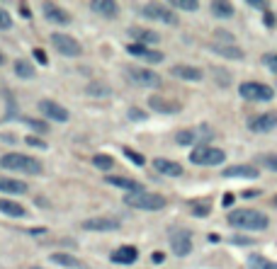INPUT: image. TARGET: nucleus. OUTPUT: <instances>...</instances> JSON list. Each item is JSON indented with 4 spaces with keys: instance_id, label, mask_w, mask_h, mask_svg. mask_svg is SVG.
<instances>
[{
    "instance_id": "nucleus-1",
    "label": "nucleus",
    "mask_w": 277,
    "mask_h": 269,
    "mask_svg": "<svg viewBox=\"0 0 277 269\" xmlns=\"http://www.w3.org/2000/svg\"><path fill=\"white\" fill-rule=\"evenodd\" d=\"M226 218L233 228H241V230H265L270 225V218L258 209H233Z\"/></svg>"
},
{
    "instance_id": "nucleus-2",
    "label": "nucleus",
    "mask_w": 277,
    "mask_h": 269,
    "mask_svg": "<svg viewBox=\"0 0 277 269\" xmlns=\"http://www.w3.org/2000/svg\"><path fill=\"white\" fill-rule=\"evenodd\" d=\"M0 165L5 170H15V172H22V175H39L42 172V162L37 158L24 156V153H5L0 158Z\"/></svg>"
},
{
    "instance_id": "nucleus-3",
    "label": "nucleus",
    "mask_w": 277,
    "mask_h": 269,
    "mask_svg": "<svg viewBox=\"0 0 277 269\" xmlns=\"http://www.w3.org/2000/svg\"><path fill=\"white\" fill-rule=\"evenodd\" d=\"M124 204L132 206V209H138V211H161L165 209V197L163 194H156V192H137V194H127L124 197Z\"/></svg>"
},
{
    "instance_id": "nucleus-4",
    "label": "nucleus",
    "mask_w": 277,
    "mask_h": 269,
    "mask_svg": "<svg viewBox=\"0 0 277 269\" xmlns=\"http://www.w3.org/2000/svg\"><path fill=\"white\" fill-rule=\"evenodd\" d=\"M238 95L248 102H270L275 97V90L265 83H255V80H248V83H241L238 85Z\"/></svg>"
},
{
    "instance_id": "nucleus-5",
    "label": "nucleus",
    "mask_w": 277,
    "mask_h": 269,
    "mask_svg": "<svg viewBox=\"0 0 277 269\" xmlns=\"http://www.w3.org/2000/svg\"><path fill=\"white\" fill-rule=\"evenodd\" d=\"M168 238H170V252L175 257H187L192 252V233L187 228H180V225L170 228Z\"/></svg>"
},
{
    "instance_id": "nucleus-6",
    "label": "nucleus",
    "mask_w": 277,
    "mask_h": 269,
    "mask_svg": "<svg viewBox=\"0 0 277 269\" xmlns=\"http://www.w3.org/2000/svg\"><path fill=\"white\" fill-rule=\"evenodd\" d=\"M224 160H226V153L214 146H197L190 153V162H195V165H221Z\"/></svg>"
},
{
    "instance_id": "nucleus-7",
    "label": "nucleus",
    "mask_w": 277,
    "mask_h": 269,
    "mask_svg": "<svg viewBox=\"0 0 277 269\" xmlns=\"http://www.w3.org/2000/svg\"><path fill=\"white\" fill-rule=\"evenodd\" d=\"M127 78L138 85V88H161V75L158 73H153V70H148V68H138V66H132L127 68Z\"/></svg>"
},
{
    "instance_id": "nucleus-8",
    "label": "nucleus",
    "mask_w": 277,
    "mask_h": 269,
    "mask_svg": "<svg viewBox=\"0 0 277 269\" xmlns=\"http://www.w3.org/2000/svg\"><path fill=\"white\" fill-rule=\"evenodd\" d=\"M51 46H54L59 54H64V56H73V58L83 54L80 42H75L70 34H61V32H54V34H51Z\"/></svg>"
},
{
    "instance_id": "nucleus-9",
    "label": "nucleus",
    "mask_w": 277,
    "mask_h": 269,
    "mask_svg": "<svg viewBox=\"0 0 277 269\" xmlns=\"http://www.w3.org/2000/svg\"><path fill=\"white\" fill-rule=\"evenodd\" d=\"M141 15L146 20H158L163 24H178V15L173 10H168L165 5H158V2H148L141 7Z\"/></svg>"
},
{
    "instance_id": "nucleus-10",
    "label": "nucleus",
    "mask_w": 277,
    "mask_h": 269,
    "mask_svg": "<svg viewBox=\"0 0 277 269\" xmlns=\"http://www.w3.org/2000/svg\"><path fill=\"white\" fill-rule=\"evenodd\" d=\"M248 129L253 131V134H270V131H275L277 129V112H263L253 116L251 121H248Z\"/></svg>"
},
{
    "instance_id": "nucleus-11",
    "label": "nucleus",
    "mask_w": 277,
    "mask_h": 269,
    "mask_svg": "<svg viewBox=\"0 0 277 269\" xmlns=\"http://www.w3.org/2000/svg\"><path fill=\"white\" fill-rule=\"evenodd\" d=\"M39 112L44 114L49 121H69L70 119V112L64 107V105H59V102H54V100H42L39 102Z\"/></svg>"
},
{
    "instance_id": "nucleus-12",
    "label": "nucleus",
    "mask_w": 277,
    "mask_h": 269,
    "mask_svg": "<svg viewBox=\"0 0 277 269\" xmlns=\"http://www.w3.org/2000/svg\"><path fill=\"white\" fill-rule=\"evenodd\" d=\"M83 228L85 230H95V233H110V230H119V221L110 218V216H95V218L83 221Z\"/></svg>"
},
{
    "instance_id": "nucleus-13",
    "label": "nucleus",
    "mask_w": 277,
    "mask_h": 269,
    "mask_svg": "<svg viewBox=\"0 0 277 269\" xmlns=\"http://www.w3.org/2000/svg\"><path fill=\"white\" fill-rule=\"evenodd\" d=\"M127 51H129L132 56H137V58L148 61V63H161V61H163V54H161V51H153V49H148V46H143V44H137V42L127 46Z\"/></svg>"
},
{
    "instance_id": "nucleus-14",
    "label": "nucleus",
    "mask_w": 277,
    "mask_h": 269,
    "mask_svg": "<svg viewBox=\"0 0 277 269\" xmlns=\"http://www.w3.org/2000/svg\"><path fill=\"white\" fill-rule=\"evenodd\" d=\"M260 175V170H255L253 165H231V167H226L224 172H221V177L226 179H255Z\"/></svg>"
},
{
    "instance_id": "nucleus-15",
    "label": "nucleus",
    "mask_w": 277,
    "mask_h": 269,
    "mask_svg": "<svg viewBox=\"0 0 277 269\" xmlns=\"http://www.w3.org/2000/svg\"><path fill=\"white\" fill-rule=\"evenodd\" d=\"M170 75L178 78V80H192V83H200L205 78V73L195 66H185V63H178V66L170 68Z\"/></svg>"
},
{
    "instance_id": "nucleus-16",
    "label": "nucleus",
    "mask_w": 277,
    "mask_h": 269,
    "mask_svg": "<svg viewBox=\"0 0 277 269\" xmlns=\"http://www.w3.org/2000/svg\"><path fill=\"white\" fill-rule=\"evenodd\" d=\"M148 107H151L153 112H161V114H178L180 112V105H178V102L165 100L161 95H151V97H148Z\"/></svg>"
},
{
    "instance_id": "nucleus-17",
    "label": "nucleus",
    "mask_w": 277,
    "mask_h": 269,
    "mask_svg": "<svg viewBox=\"0 0 277 269\" xmlns=\"http://www.w3.org/2000/svg\"><path fill=\"white\" fill-rule=\"evenodd\" d=\"M42 12H44V17L49 22H56V24H69L70 22V15L64 10V7H59L56 2H44V5H42Z\"/></svg>"
},
{
    "instance_id": "nucleus-18",
    "label": "nucleus",
    "mask_w": 277,
    "mask_h": 269,
    "mask_svg": "<svg viewBox=\"0 0 277 269\" xmlns=\"http://www.w3.org/2000/svg\"><path fill=\"white\" fill-rule=\"evenodd\" d=\"M107 184H112V187H119V189H127L129 194H137V192H143V184L137 182V179H129V177H119V175H107L105 177Z\"/></svg>"
},
{
    "instance_id": "nucleus-19",
    "label": "nucleus",
    "mask_w": 277,
    "mask_h": 269,
    "mask_svg": "<svg viewBox=\"0 0 277 269\" xmlns=\"http://www.w3.org/2000/svg\"><path fill=\"white\" fill-rule=\"evenodd\" d=\"M153 167H156L161 175H165V177H180V175H183V165L175 162V160L156 158V160H153Z\"/></svg>"
},
{
    "instance_id": "nucleus-20",
    "label": "nucleus",
    "mask_w": 277,
    "mask_h": 269,
    "mask_svg": "<svg viewBox=\"0 0 277 269\" xmlns=\"http://www.w3.org/2000/svg\"><path fill=\"white\" fill-rule=\"evenodd\" d=\"M138 260V250L134 245H122L112 252V262L117 265H134Z\"/></svg>"
},
{
    "instance_id": "nucleus-21",
    "label": "nucleus",
    "mask_w": 277,
    "mask_h": 269,
    "mask_svg": "<svg viewBox=\"0 0 277 269\" xmlns=\"http://www.w3.org/2000/svg\"><path fill=\"white\" fill-rule=\"evenodd\" d=\"M27 182L22 179H15V177H2L0 175V192L5 194H27Z\"/></svg>"
},
{
    "instance_id": "nucleus-22",
    "label": "nucleus",
    "mask_w": 277,
    "mask_h": 269,
    "mask_svg": "<svg viewBox=\"0 0 277 269\" xmlns=\"http://www.w3.org/2000/svg\"><path fill=\"white\" fill-rule=\"evenodd\" d=\"M90 10H92V12H97V15H102V17H117L119 5H117V2H112V0H92Z\"/></svg>"
},
{
    "instance_id": "nucleus-23",
    "label": "nucleus",
    "mask_w": 277,
    "mask_h": 269,
    "mask_svg": "<svg viewBox=\"0 0 277 269\" xmlns=\"http://www.w3.org/2000/svg\"><path fill=\"white\" fill-rule=\"evenodd\" d=\"M0 214H5V216H10V218H24V216H27V209L17 202L0 199Z\"/></svg>"
},
{
    "instance_id": "nucleus-24",
    "label": "nucleus",
    "mask_w": 277,
    "mask_h": 269,
    "mask_svg": "<svg viewBox=\"0 0 277 269\" xmlns=\"http://www.w3.org/2000/svg\"><path fill=\"white\" fill-rule=\"evenodd\" d=\"M129 34L137 39V44H143V46L146 44H158V39H161L156 32H151V29H141V27H132Z\"/></svg>"
},
{
    "instance_id": "nucleus-25",
    "label": "nucleus",
    "mask_w": 277,
    "mask_h": 269,
    "mask_svg": "<svg viewBox=\"0 0 277 269\" xmlns=\"http://www.w3.org/2000/svg\"><path fill=\"white\" fill-rule=\"evenodd\" d=\"M49 260L54 262V265H59V267H66V269H80L83 265L73 257V255H66V252H51L49 255Z\"/></svg>"
},
{
    "instance_id": "nucleus-26",
    "label": "nucleus",
    "mask_w": 277,
    "mask_h": 269,
    "mask_svg": "<svg viewBox=\"0 0 277 269\" xmlns=\"http://www.w3.org/2000/svg\"><path fill=\"white\" fill-rule=\"evenodd\" d=\"M211 51L219 54V56H224V58H231V61H241V58H243V51L233 44H214Z\"/></svg>"
},
{
    "instance_id": "nucleus-27",
    "label": "nucleus",
    "mask_w": 277,
    "mask_h": 269,
    "mask_svg": "<svg viewBox=\"0 0 277 269\" xmlns=\"http://www.w3.org/2000/svg\"><path fill=\"white\" fill-rule=\"evenodd\" d=\"M211 15H214V17H221V20L233 17V5H231V2L216 0V2H211Z\"/></svg>"
},
{
    "instance_id": "nucleus-28",
    "label": "nucleus",
    "mask_w": 277,
    "mask_h": 269,
    "mask_svg": "<svg viewBox=\"0 0 277 269\" xmlns=\"http://www.w3.org/2000/svg\"><path fill=\"white\" fill-rule=\"evenodd\" d=\"M15 75L22 78V80H29V78H34V66H32L29 61L17 58V61H15Z\"/></svg>"
},
{
    "instance_id": "nucleus-29",
    "label": "nucleus",
    "mask_w": 277,
    "mask_h": 269,
    "mask_svg": "<svg viewBox=\"0 0 277 269\" xmlns=\"http://www.w3.org/2000/svg\"><path fill=\"white\" fill-rule=\"evenodd\" d=\"M197 141H200V134L197 131H190V129H183V131L175 134V143H180V146H192Z\"/></svg>"
},
{
    "instance_id": "nucleus-30",
    "label": "nucleus",
    "mask_w": 277,
    "mask_h": 269,
    "mask_svg": "<svg viewBox=\"0 0 277 269\" xmlns=\"http://www.w3.org/2000/svg\"><path fill=\"white\" fill-rule=\"evenodd\" d=\"M92 165H95L97 170H105V172H107V170H112V167H115V160H112L110 156L97 153V156H92Z\"/></svg>"
},
{
    "instance_id": "nucleus-31",
    "label": "nucleus",
    "mask_w": 277,
    "mask_h": 269,
    "mask_svg": "<svg viewBox=\"0 0 277 269\" xmlns=\"http://www.w3.org/2000/svg\"><path fill=\"white\" fill-rule=\"evenodd\" d=\"M258 162H260L263 167H268V170L277 172V153H265V156L258 158Z\"/></svg>"
},
{
    "instance_id": "nucleus-32",
    "label": "nucleus",
    "mask_w": 277,
    "mask_h": 269,
    "mask_svg": "<svg viewBox=\"0 0 277 269\" xmlns=\"http://www.w3.org/2000/svg\"><path fill=\"white\" fill-rule=\"evenodd\" d=\"M173 7H180L185 12H195L200 7V2L197 0H173Z\"/></svg>"
},
{
    "instance_id": "nucleus-33",
    "label": "nucleus",
    "mask_w": 277,
    "mask_h": 269,
    "mask_svg": "<svg viewBox=\"0 0 277 269\" xmlns=\"http://www.w3.org/2000/svg\"><path fill=\"white\" fill-rule=\"evenodd\" d=\"M268 267V260L260 257V255H251L248 257V269H265Z\"/></svg>"
},
{
    "instance_id": "nucleus-34",
    "label": "nucleus",
    "mask_w": 277,
    "mask_h": 269,
    "mask_svg": "<svg viewBox=\"0 0 277 269\" xmlns=\"http://www.w3.org/2000/svg\"><path fill=\"white\" fill-rule=\"evenodd\" d=\"M122 151H124V158H127V160H132L134 165H143V162H146L143 156H138L137 151H132V148H122Z\"/></svg>"
},
{
    "instance_id": "nucleus-35",
    "label": "nucleus",
    "mask_w": 277,
    "mask_h": 269,
    "mask_svg": "<svg viewBox=\"0 0 277 269\" xmlns=\"http://www.w3.org/2000/svg\"><path fill=\"white\" fill-rule=\"evenodd\" d=\"M12 27V17L5 7H0V29H10Z\"/></svg>"
},
{
    "instance_id": "nucleus-36",
    "label": "nucleus",
    "mask_w": 277,
    "mask_h": 269,
    "mask_svg": "<svg viewBox=\"0 0 277 269\" xmlns=\"http://www.w3.org/2000/svg\"><path fill=\"white\" fill-rule=\"evenodd\" d=\"M263 63L277 75V54H265V56H263Z\"/></svg>"
},
{
    "instance_id": "nucleus-37",
    "label": "nucleus",
    "mask_w": 277,
    "mask_h": 269,
    "mask_svg": "<svg viewBox=\"0 0 277 269\" xmlns=\"http://www.w3.org/2000/svg\"><path fill=\"white\" fill-rule=\"evenodd\" d=\"M24 121H27L32 129L42 131V134H46V131H49V124H46V121H39V119H24Z\"/></svg>"
},
{
    "instance_id": "nucleus-38",
    "label": "nucleus",
    "mask_w": 277,
    "mask_h": 269,
    "mask_svg": "<svg viewBox=\"0 0 277 269\" xmlns=\"http://www.w3.org/2000/svg\"><path fill=\"white\" fill-rule=\"evenodd\" d=\"M107 92H110V90L105 88V85H90V88H88V95H95V97H105Z\"/></svg>"
},
{
    "instance_id": "nucleus-39",
    "label": "nucleus",
    "mask_w": 277,
    "mask_h": 269,
    "mask_svg": "<svg viewBox=\"0 0 277 269\" xmlns=\"http://www.w3.org/2000/svg\"><path fill=\"white\" fill-rule=\"evenodd\" d=\"M27 146H32V148H42V151H44V148H46V141L37 138V136H27Z\"/></svg>"
},
{
    "instance_id": "nucleus-40",
    "label": "nucleus",
    "mask_w": 277,
    "mask_h": 269,
    "mask_svg": "<svg viewBox=\"0 0 277 269\" xmlns=\"http://www.w3.org/2000/svg\"><path fill=\"white\" fill-rule=\"evenodd\" d=\"M231 245H253V238H246V235H233V238H231Z\"/></svg>"
},
{
    "instance_id": "nucleus-41",
    "label": "nucleus",
    "mask_w": 277,
    "mask_h": 269,
    "mask_svg": "<svg viewBox=\"0 0 277 269\" xmlns=\"http://www.w3.org/2000/svg\"><path fill=\"white\" fill-rule=\"evenodd\" d=\"M209 211H211L209 206H205V204H200V206H195V209H192V216L202 218V216H209Z\"/></svg>"
},
{
    "instance_id": "nucleus-42",
    "label": "nucleus",
    "mask_w": 277,
    "mask_h": 269,
    "mask_svg": "<svg viewBox=\"0 0 277 269\" xmlns=\"http://www.w3.org/2000/svg\"><path fill=\"white\" fill-rule=\"evenodd\" d=\"M32 54H34V58H37V63H39V66H46V63H49V58H46V54L42 51V49H34Z\"/></svg>"
},
{
    "instance_id": "nucleus-43",
    "label": "nucleus",
    "mask_w": 277,
    "mask_h": 269,
    "mask_svg": "<svg viewBox=\"0 0 277 269\" xmlns=\"http://www.w3.org/2000/svg\"><path fill=\"white\" fill-rule=\"evenodd\" d=\"M214 34H216V39H221V42H226V44H231V42H233V37H231L226 29H216Z\"/></svg>"
},
{
    "instance_id": "nucleus-44",
    "label": "nucleus",
    "mask_w": 277,
    "mask_h": 269,
    "mask_svg": "<svg viewBox=\"0 0 277 269\" xmlns=\"http://www.w3.org/2000/svg\"><path fill=\"white\" fill-rule=\"evenodd\" d=\"M129 119H138V121H141V119H143V112L134 107V109H129Z\"/></svg>"
},
{
    "instance_id": "nucleus-45",
    "label": "nucleus",
    "mask_w": 277,
    "mask_h": 269,
    "mask_svg": "<svg viewBox=\"0 0 277 269\" xmlns=\"http://www.w3.org/2000/svg\"><path fill=\"white\" fill-rule=\"evenodd\" d=\"M248 5H251V7H260V10H263V7H268V2H263V0H251Z\"/></svg>"
},
{
    "instance_id": "nucleus-46",
    "label": "nucleus",
    "mask_w": 277,
    "mask_h": 269,
    "mask_svg": "<svg viewBox=\"0 0 277 269\" xmlns=\"http://www.w3.org/2000/svg\"><path fill=\"white\" fill-rule=\"evenodd\" d=\"M163 260H165V255H163V252H153V262H156V265H161Z\"/></svg>"
},
{
    "instance_id": "nucleus-47",
    "label": "nucleus",
    "mask_w": 277,
    "mask_h": 269,
    "mask_svg": "<svg viewBox=\"0 0 277 269\" xmlns=\"http://www.w3.org/2000/svg\"><path fill=\"white\" fill-rule=\"evenodd\" d=\"M20 12H22L24 20H29V17H32V15H29V7H27V5H20Z\"/></svg>"
},
{
    "instance_id": "nucleus-48",
    "label": "nucleus",
    "mask_w": 277,
    "mask_h": 269,
    "mask_svg": "<svg viewBox=\"0 0 277 269\" xmlns=\"http://www.w3.org/2000/svg\"><path fill=\"white\" fill-rule=\"evenodd\" d=\"M265 24H268V27H273V24H275V17H273L270 12H265Z\"/></svg>"
},
{
    "instance_id": "nucleus-49",
    "label": "nucleus",
    "mask_w": 277,
    "mask_h": 269,
    "mask_svg": "<svg viewBox=\"0 0 277 269\" xmlns=\"http://www.w3.org/2000/svg\"><path fill=\"white\" fill-rule=\"evenodd\" d=\"M231 204H233V194H226L224 197V206H231Z\"/></svg>"
},
{
    "instance_id": "nucleus-50",
    "label": "nucleus",
    "mask_w": 277,
    "mask_h": 269,
    "mask_svg": "<svg viewBox=\"0 0 277 269\" xmlns=\"http://www.w3.org/2000/svg\"><path fill=\"white\" fill-rule=\"evenodd\" d=\"M265 269H277V262H268V267Z\"/></svg>"
},
{
    "instance_id": "nucleus-51",
    "label": "nucleus",
    "mask_w": 277,
    "mask_h": 269,
    "mask_svg": "<svg viewBox=\"0 0 277 269\" xmlns=\"http://www.w3.org/2000/svg\"><path fill=\"white\" fill-rule=\"evenodd\" d=\"M2 63H5V56H2V54H0V66H2Z\"/></svg>"
},
{
    "instance_id": "nucleus-52",
    "label": "nucleus",
    "mask_w": 277,
    "mask_h": 269,
    "mask_svg": "<svg viewBox=\"0 0 277 269\" xmlns=\"http://www.w3.org/2000/svg\"><path fill=\"white\" fill-rule=\"evenodd\" d=\"M29 269H44V267H29Z\"/></svg>"
},
{
    "instance_id": "nucleus-53",
    "label": "nucleus",
    "mask_w": 277,
    "mask_h": 269,
    "mask_svg": "<svg viewBox=\"0 0 277 269\" xmlns=\"http://www.w3.org/2000/svg\"><path fill=\"white\" fill-rule=\"evenodd\" d=\"M275 206H277V197H275Z\"/></svg>"
}]
</instances>
